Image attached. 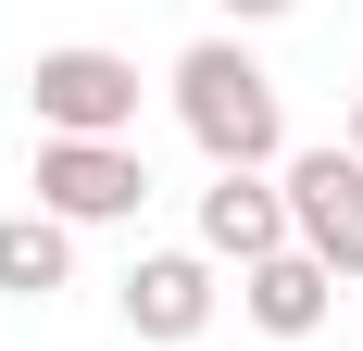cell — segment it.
<instances>
[{"label": "cell", "mask_w": 363, "mask_h": 351, "mask_svg": "<svg viewBox=\"0 0 363 351\" xmlns=\"http://www.w3.org/2000/svg\"><path fill=\"white\" fill-rule=\"evenodd\" d=\"M238 314H251L263 339H313V326L338 314V276L313 264V251H276V264H251V276H238Z\"/></svg>", "instance_id": "52a82bcc"}, {"label": "cell", "mask_w": 363, "mask_h": 351, "mask_svg": "<svg viewBox=\"0 0 363 351\" xmlns=\"http://www.w3.org/2000/svg\"><path fill=\"white\" fill-rule=\"evenodd\" d=\"M163 88H176V126L213 176H276L289 163V88L263 75L251 38H188Z\"/></svg>", "instance_id": "6da1fadb"}, {"label": "cell", "mask_w": 363, "mask_h": 351, "mask_svg": "<svg viewBox=\"0 0 363 351\" xmlns=\"http://www.w3.org/2000/svg\"><path fill=\"white\" fill-rule=\"evenodd\" d=\"M26 113H38V139H138V63L101 38H63L26 63Z\"/></svg>", "instance_id": "7a4b0ae2"}, {"label": "cell", "mask_w": 363, "mask_h": 351, "mask_svg": "<svg viewBox=\"0 0 363 351\" xmlns=\"http://www.w3.org/2000/svg\"><path fill=\"white\" fill-rule=\"evenodd\" d=\"M113 314H125V339H138V351H188L201 326L225 314L213 251H201V239H176V251H138V264L113 276Z\"/></svg>", "instance_id": "3957f363"}, {"label": "cell", "mask_w": 363, "mask_h": 351, "mask_svg": "<svg viewBox=\"0 0 363 351\" xmlns=\"http://www.w3.org/2000/svg\"><path fill=\"white\" fill-rule=\"evenodd\" d=\"M276 188H289V239L326 264V276H363V151H289L276 163Z\"/></svg>", "instance_id": "5b68a950"}, {"label": "cell", "mask_w": 363, "mask_h": 351, "mask_svg": "<svg viewBox=\"0 0 363 351\" xmlns=\"http://www.w3.org/2000/svg\"><path fill=\"white\" fill-rule=\"evenodd\" d=\"M201 251L238 264V276L276 264V251H301L289 239V188H276V176H213V188H201Z\"/></svg>", "instance_id": "8992f818"}, {"label": "cell", "mask_w": 363, "mask_h": 351, "mask_svg": "<svg viewBox=\"0 0 363 351\" xmlns=\"http://www.w3.org/2000/svg\"><path fill=\"white\" fill-rule=\"evenodd\" d=\"M75 288V226H50V213H0V301H63Z\"/></svg>", "instance_id": "ba28073f"}, {"label": "cell", "mask_w": 363, "mask_h": 351, "mask_svg": "<svg viewBox=\"0 0 363 351\" xmlns=\"http://www.w3.org/2000/svg\"><path fill=\"white\" fill-rule=\"evenodd\" d=\"M150 163L138 139H38V213L50 226H138Z\"/></svg>", "instance_id": "277c9868"}, {"label": "cell", "mask_w": 363, "mask_h": 351, "mask_svg": "<svg viewBox=\"0 0 363 351\" xmlns=\"http://www.w3.org/2000/svg\"><path fill=\"white\" fill-rule=\"evenodd\" d=\"M0 213H13V201H0Z\"/></svg>", "instance_id": "8fae6325"}, {"label": "cell", "mask_w": 363, "mask_h": 351, "mask_svg": "<svg viewBox=\"0 0 363 351\" xmlns=\"http://www.w3.org/2000/svg\"><path fill=\"white\" fill-rule=\"evenodd\" d=\"M338 151H363V101H351V126H338Z\"/></svg>", "instance_id": "30bf717a"}, {"label": "cell", "mask_w": 363, "mask_h": 351, "mask_svg": "<svg viewBox=\"0 0 363 351\" xmlns=\"http://www.w3.org/2000/svg\"><path fill=\"white\" fill-rule=\"evenodd\" d=\"M289 0H225V38H251V26H276Z\"/></svg>", "instance_id": "9c48e42d"}]
</instances>
